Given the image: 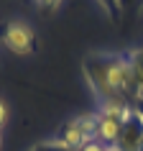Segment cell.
Returning a JSON list of instances; mask_svg holds the SVG:
<instances>
[{"label": "cell", "instance_id": "cell-1", "mask_svg": "<svg viewBox=\"0 0 143 151\" xmlns=\"http://www.w3.org/2000/svg\"><path fill=\"white\" fill-rule=\"evenodd\" d=\"M59 141L69 151H82L87 143L97 141V110L82 113L77 118H72L59 133Z\"/></svg>", "mask_w": 143, "mask_h": 151}, {"label": "cell", "instance_id": "cell-2", "mask_svg": "<svg viewBox=\"0 0 143 151\" xmlns=\"http://www.w3.org/2000/svg\"><path fill=\"white\" fill-rule=\"evenodd\" d=\"M0 41H3V46L8 51H13L18 56H31L39 49L36 31L28 23H23V21H8L0 28Z\"/></svg>", "mask_w": 143, "mask_h": 151}, {"label": "cell", "instance_id": "cell-3", "mask_svg": "<svg viewBox=\"0 0 143 151\" xmlns=\"http://www.w3.org/2000/svg\"><path fill=\"white\" fill-rule=\"evenodd\" d=\"M110 149L112 151H143V123L138 120L135 113H133V118L123 126L115 146H110Z\"/></svg>", "mask_w": 143, "mask_h": 151}, {"label": "cell", "instance_id": "cell-4", "mask_svg": "<svg viewBox=\"0 0 143 151\" xmlns=\"http://www.w3.org/2000/svg\"><path fill=\"white\" fill-rule=\"evenodd\" d=\"M97 113L100 115H107V118L118 120V123H128V120L133 118V103H128V100H107V103L97 105Z\"/></svg>", "mask_w": 143, "mask_h": 151}, {"label": "cell", "instance_id": "cell-5", "mask_svg": "<svg viewBox=\"0 0 143 151\" xmlns=\"http://www.w3.org/2000/svg\"><path fill=\"white\" fill-rule=\"evenodd\" d=\"M123 126H125V123H118V120H112V118H107V115H100V113H97V141L105 143V146H115Z\"/></svg>", "mask_w": 143, "mask_h": 151}, {"label": "cell", "instance_id": "cell-6", "mask_svg": "<svg viewBox=\"0 0 143 151\" xmlns=\"http://www.w3.org/2000/svg\"><path fill=\"white\" fill-rule=\"evenodd\" d=\"M130 62H133L135 72H138V82H141V90H138V97L135 100H141L143 103V49H135V51H130Z\"/></svg>", "mask_w": 143, "mask_h": 151}, {"label": "cell", "instance_id": "cell-7", "mask_svg": "<svg viewBox=\"0 0 143 151\" xmlns=\"http://www.w3.org/2000/svg\"><path fill=\"white\" fill-rule=\"evenodd\" d=\"M123 3H125V0H97L100 10H102L107 18H118L120 8H123Z\"/></svg>", "mask_w": 143, "mask_h": 151}, {"label": "cell", "instance_id": "cell-8", "mask_svg": "<svg viewBox=\"0 0 143 151\" xmlns=\"http://www.w3.org/2000/svg\"><path fill=\"white\" fill-rule=\"evenodd\" d=\"M31 151H69V149H66L59 138H54V141H41V143H36Z\"/></svg>", "mask_w": 143, "mask_h": 151}, {"label": "cell", "instance_id": "cell-9", "mask_svg": "<svg viewBox=\"0 0 143 151\" xmlns=\"http://www.w3.org/2000/svg\"><path fill=\"white\" fill-rule=\"evenodd\" d=\"M31 3H36L41 10H49V13H51V10H56L59 5H61V0H31Z\"/></svg>", "mask_w": 143, "mask_h": 151}, {"label": "cell", "instance_id": "cell-10", "mask_svg": "<svg viewBox=\"0 0 143 151\" xmlns=\"http://www.w3.org/2000/svg\"><path fill=\"white\" fill-rule=\"evenodd\" d=\"M82 151H110V146H105V143H100V141H92V143H87Z\"/></svg>", "mask_w": 143, "mask_h": 151}, {"label": "cell", "instance_id": "cell-11", "mask_svg": "<svg viewBox=\"0 0 143 151\" xmlns=\"http://www.w3.org/2000/svg\"><path fill=\"white\" fill-rule=\"evenodd\" d=\"M5 120H8V105H5V100H0V128L5 126Z\"/></svg>", "mask_w": 143, "mask_h": 151}, {"label": "cell", "instance_id": "cell-12", "mask_svg": "<svg viewBox=\"0 0 143 151\" xmlns=\"http://www.w3.org/2000/svg\"><path fill=\"white\" fill-rule=\"evenodd\" d=\"M0 146H3V138H0Z\"/></svg>", "mask_w": 143, "mask_h": 151}, {"label": "cell", "instance_id": "cell-13", "mask_svg": "<svg viewBox=\"0 0 143 151\" xmlns=\"http://www.w3.org/2000/svg\"><path fill=\"white\" fill-rule=\"evenodd\" d=\"M110 151H112V149H110Z\"/></svg>", "mask_w": 143, "mask_h": 151}]
</instances>
